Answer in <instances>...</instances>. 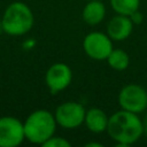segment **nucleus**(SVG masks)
<instances>
[{
	"instance_id": "3",
	"label": "nucleus",
	"mask_w": 147,
	"mask_h": 147,
	"mask_svg": "<svg viewBox=\"0 0 147 147\" xmlns=\"http://www.w3.org/2000/svg\"><path fill=\"white\" fill-rule=\"evenodd\" d=\"M34 23L31 8L21 1L10 3L1 20L2 30L9 36H23L28 33Z\"/></svg>"
},
{
	"instance_id": "12",
	"label": "nucleus",
	"mask_w": 147,
	"mask_h": 147,
	"mask_svg": "<svg viewBox=\"0 0 147 147\" xmlns=\"http://www.w3.org/2000/svg\"><path fill=\"white\" fill-rule=\"evenodd\" d=\"M106 61L108 65L116 71H124L130 65L129 54L124 49H121V48H113V51L110 52Z\"/></svg>"
},
{
	"instance_id": "1",
	"label": "nucleus",
	"mask_w": 147,
	"mask_h": 147,
	"mask_svg": "<svg viewBox=\"0 0 147 147\" xmlns=\"http://www.w3.org/2000/svg\"><path fill=\"white\" fill-rule=\"evenodd\" d=\"M107 133L118 146H130L144 136L142 121L136 113L118 110L109 116Z\"/></svg>"
},
{
	"instance_id": "17",
	"label": "nucleus",
	"mask_w": 147,
	"mask_h": 147,
	"mask_svg": "<svg viewBox=\"0 0 147 147\" xmlns=\"http://www.w3.org/2000/svg\"><path fill=\"white\" fill-rule=\"evenodd\" d=\"M142 126H144V134L147 136V117L145 118V121H142Z\"/></svg>"
},
{
	"instance_id": "4",
	"label": "nucleus",
	"mask_w": 147,
	"mask_h": 147,
	"mask_svg": "<svg viewBox=\"0 0 147 147\" xmlns=\"http://www.w3.org/2000/svg\"><path fill=\"white\" fill-rule=\"evenodd\" d=\"M113 40L101 31H91L83 39V49L85 54L95 61H105L113 51Z\"/></svg>"
},
{
	"instance_id": "13",
	"label": "nucleus",
	"mask_w": 147,
	"mask_h": 147,
	"mask_svg": "<svg viewBox=\"0 0 147 147\" xmlns=\"http://www.w3.org/2000/svg\"><path fill=\"white\" fill-rule=\"evenodd\" d=\"M113 10L116 14L130 16L140 7V0H109Z\"/></svg>"
},
{
	"instance_id": "9",
	"label": "nucleus",
	"mask_w": 147,
	"mask_h": 147,
	"mask_svg": "<svg viewBox=\"0 0 147 147\" xmlns=\"http://www.w3.org/2000/svg\"><path fill=\"white\" fill-rule=\"evenodd\" d=\"M133 26L134 24L131 21L130 16L116 14L108 21L106 33L110 37L113 41H123L131 36Z\"/></svg>"
},
{
	"instance_id": "11",
	"label": "nucleus",
	"mask_w": 147,
	"mask_h": 147,
	"mask_svg": "<svg viewBox=\"0 0 147 147\" xmlns=\"http://www.w3.org/2000/svg\"><path fill=\"white\" fill-rule=\"evenodd\" d=\"M106 14V6L101 0H90L83 7L82 18L86 24L93 26L100 24L105 20Z\"/></svg>"
},
{
	"instance_id": "14",
	"label": "nucleus",
	"mask_w": 147,
	"mask_h": 147,
	"mask_svg": "<svg viewBox=\"0 0 147 147\" xmlns=\"http://www.w3.org/2000/svg\"><path fill=\"white\" fill-rule=\"evenodd\" d=\"M41 146H44V147H70L71 144L67 139L54 134L49 139H47Z\"/></svg>"
},
{
	"instance_id": "16",
	"label": "nucleus",
	"mask_w": 147,
	"mask_h": 147,
	"mask_svg": "<svg viewBox=\"0 0 147 147\" xmlns=\"http://www.w3.org/2000/svg\"><path fill=\"white\" fill-rule=\"evenodd\" d=\"M85 146H86V147H102L103 145H102V144H100V142H94V141H92V142L86 144Z\"/></svg>"
},
{
	"instance_id": "18",
	"label": "nucleus",
	"mask_w": 147,
	"mask_h": 147,
	"mask_svg": "<svg viewBox=\"0 0 147 147\" xmlns=\"http://www.w3.org/2000/svg\"><path fill=\"white\" fill-rule=\"evenodd\" d=\"M146 110H147V107H146Z\"/></svg>"
},
{
	"instance_id": "2",
	"label": "nucleus",
	"mask_w": 147,
	"mask_h": 147,
	"mask_svg": "<svg viewBox=\"0 0 147 147\" xmlns=\"http://www.w3.org/2000/svg\"><path fill=\"white\" fill-rule=\"evenodd\" d=\"M25 139L36 145H42L55 134L57 126L54 114L46 109L32 111L23 123Z\"/></svg>"
},
{
	"instance_id": "8",
	"label": "nucleus",
	"mask_w": 147,
	"mask_h": 147,
	"mask_svg": "<svg viewBox=\"0 0 147 147\" xmlns=\"http://www.w3.org/2000/svg\"><path fill=\"white\" fill-rule=\"evenodd\" d=\"M71 68L63 62L53 63L47 69L45 75V83L52 94H57L61 91L65 90L71 84Z\"/></svg>"
},
{
	"instance_id": "15",
	"label": "nucleus",
	"mask_w": 147,
	"mask_h": 147,
	"mask_svg": "<svg viewBox=\"0 0 147 147\" xmlns=\"http://www.w3.org/2000/svg\"><path fill=\"white\" fill-rule=\"evenodd\" d=\"M130 18H131V21L133 22V24H140V23L142 22V20H144V16H142V14L139 11V9H138V10L133 11V13L130 15Z\"/></svg>"
},
{
	"instance_id": "10",
	"label": "nucleus",
	"mask_w": 147,
	"mask_h": 147,
	"mask_svg": "<svg viewBox=\"0 0 147 147\" xmlns=\"http://www.w3.org/2000/svg\"><path fill=\"white\" fill-rule=\"evenodd\" d=\"M108 119H109V117L101 108L92 107V108L87 109L85 113L84 124L90 132L98 134V133H102V132L107 131Z\"/></svg>"
},
{
	"instance_id": "19",
	"label": "nucleus",
	"mask_w": 147,
	"mask_h": 147,
	"mask_svg": "<svg viewBox=\"0 0 147 147\" xmlns=\"http://www.w3.org/2000/svg\"><path fill=\"white\" fill-rule=\"evenodd\" d=\"M86 1H90V0H86Z\"/></svg>"
},
{
	"instance_id": "5",
	"label": "nucleus",
	"mask_w": 147,
	"mask_h": 147,
	"mask_svg": "<svg viewBox=\"0 0 147 147\" xmlns=\"http://www.w3.org/2000/svg\"><path fill=\"white\" fill-rule=\"evenodd\" d=\"M86 109L84 106L76 101H65L57 106L54 116L57 125L63 129L72 130L84 124Z\"/></svg>"
},
{
	"instance_id": "7",
	"label": "nucleus",
	"mask_w": 147,
	"mask_h": 147,
	"mask_svg": "<svg viewBox=\"0 0 147 147\" xmlns=\"http://www.w3.org/2000/svg\"><path fill=\"white\" fill-rule=\"evenodd\" d=\"M25 139L23 123L16 117H0V147H16Z\"/></svg>"
},
{
	"instance_id": "6",
	"label": "nucleus",
	"mask_w": 147,
	"mask_h": 147,
	"mask_svg": "<svg viewBox=\"0 0 147 147\" xmlns=\"http://www.w3.org/2000/svg\"><path fill=\"white\" fill-rule=\"evenodd\" d=\"M118 105L124 110L140 114L147 107V92L138 84H127L118 93Z\"/></svg>"
}]
</instances>
